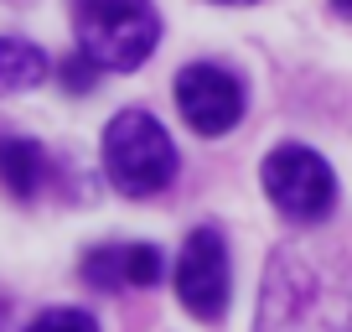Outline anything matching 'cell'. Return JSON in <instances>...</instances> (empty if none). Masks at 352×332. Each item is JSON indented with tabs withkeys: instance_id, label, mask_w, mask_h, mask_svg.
<instances>
[{
	"instance_id": "6da1fadb",
	"label": "cell",
	"mask_w": 352,
	"mask_h": 332,
	"mask_svg": "<svg viewBox=\"0 0 352 332\" xmlns=\"http://www.w3.org/2000/svg\"><path fill=\"white\" fill-rule=\"evenodd\" d=\"M254 332H352V260L327 244H280Z\"/></svg>"
},
{
	"instance_id": "7a4b0ae2",
	"label": "cell",
	"mask_w": 352,
	"mask_h": 332,
	"mask_svg": "<svg viewBox=\"0 0 352 332\" xmlns=\"http://www.w3.org/2000/svg\"><path fill=\"white\" fill-rule=\"evenodd\" d=\"M104 177L124 198H155L176 182V145L145 110H120L104 125Z\"/></svg>"
},
{
	"instance_id": "3957f363",
	"label": "cell",
	"mask_w": 352,
	"mask_h": 332,
	"mask_svg": "<svg viewBox=\"0 0 352 332\" xmlns=\"http://www.w3.org/2000/svg\"><path fill=\"white\" fill-rule=\"evenodd\" d=\"M78 52L104 73H135L161 42V16L151 0H73Z\"/></svg>"
},
{
	"instance_id": "277c9868",
	"label": "cell",
	"mask_w": 352,
	"mask_h": 332,
	"mask_svg": "<svg viewBox=\"0 0 352 332\" xmlns=\"http://www.w3.org/2000/svg\"><path fill=\"white\" fill-rule=\"evenodd\" d=\"M259 182H264V198L275 203V213H285L290 223H321L331 213V203H337L331 166L300 141H285L264 156Z\"/></svg>"
},
{
	"instance_id": "5b68a950",
	"label": "cell",
	"mask_w": 352,
	"mask_h": 332,
	"mask_svg": "<svg viewBox=\"0 0 352 332\" xmlns=\"http://www.w3.org/2000/svg\"><path fill=\"white\" fill-rule=\"evenodd\" d=\"M228 244L212 223L187 234L182 255H176V296L197 322H218L228 311Z\"/></svg>"
},
{
	"instance_id": "8992f818",
	"label": "cell",
	"mask_w": 352,
	"mask_h": 332,
	"mask_svg": "<svg viewBox=\"0 0 352 332\" xmlns=\"http://www.w3.org/2000/svg\"><path fill=\"white\" fill-rule=\"evenodd\" d=\"M176 110L197 135H228L243 120V83L223 63H187L176 73Z\"/></svg>"
},
{
	"instance_id": "52a82bcc",
	"label": "cell",
	"mask_w": 352,
	"mask_h": 332,
	"mask_svg": "<svg viewBox=\"0 0 352 332\" xmlns=\"http://www.w3.org/2000/svg\"><path fill=\"white\" fill-rule=\"evenodd\" d=\"M166 270L155 244H99L83 255V280L94 291H145Z\"/></svg>"
},
{
	"instance_id": "ba28073f",
	"label": "cell",
	"mask_w": 352,
	"mask_h": 332,
	"mask_svg": "<svg viewBox=\"0 0 352 332\" xmlns=\"http://www.w3.org/2000/svg\"><path fill=\"white\" fill-rule=\"evenodd\" d=\"M47 172H52V161L32 135H0V187L16 203H32L42 192Z\"/></svg>"
},
{
	"instance_id": "9c48e42d",
	"label": "cell",
	"mask_w": 352,
	"mask_h": 332,
	"mask_svg": "<svg viewBox=\"0 0 352 332\" xmlns=\"http://www.w3.org/2000/svg\"><path fill=\"white\" fill-rule=\"evenodd\" d=\"M47 78V52L21 37H0V99L6 94H26Z\"/></svg>"
},
{
	"instance_id": "30bf717a",
	"label": "cell",
	"mask_w": 352,
	"mask_h": 332,
	"mask_svg": "<svg viewBox=\"0 0 352 332\" xmlns=\"http://www.w3.org/2000/svg\"><path fill=\"white\" fill-rule=\"evenodd\" d=\"M26 332H99V322L78 307H47L42 317L26 322Z\"/></svg>"
},
{
	"instance_id": "8fae6325",
	"label": "cell",
	"mask_w": 352,
	"mask_h": 332,
	"mask_svg": "<svg viewBox=\"0 0 352 332\" xmlns=\"http://www.w3.org/2000/svg\"><path fill=\"white\" fill-rule=\"evenodd\" d=\"M99 73H104V68L94 63L88 52H73L63 68H57V78H63V89H67V94H88L94 83H99Z\"/></svg>"
},
{
	"instance_id": "7c38bea8",
	"label": "cell",
	"mask_w": 352,
	"mask_h": 332,
	"mask_svg": "<svg viewBox=\"0 0 352 332\" xmlns=\"http://www.w3.org/2000/svg\"><path fill=\"white\" fill-rule=\"evenodd\" d=\"M331 6H337V11H342V16H352V0H331Z\"/></svg>"
},
{
	"instance_id": "4fadbf2b",
	"label": "cell",
	"mask_w": 352,
	"mask_h": 332,
	"mask_svg": "<svg viewBox=\"0 0 352 332\" xmlns=\"http://www.w3.org/2000/svg\"><path fill=\"white\" fill-rule=\"evenodd\" d=\"M218 6H254V0H218Z\"/></svg>"
},
{
	"instance_id": "5bb4252c",
	"label": "cell",
	"mask_w": 352,
	"mask_h": 332,
	"mask_svg": "<svg viewBox=\"0 0 352 332\" xmlns=\"http://www.w3.org/2000/svg\"><path fill=\"white\" fill-rule=\"evenodd\" d=\"M0 317H6V301H0Z\"/></svg>"
}]
</instances>
